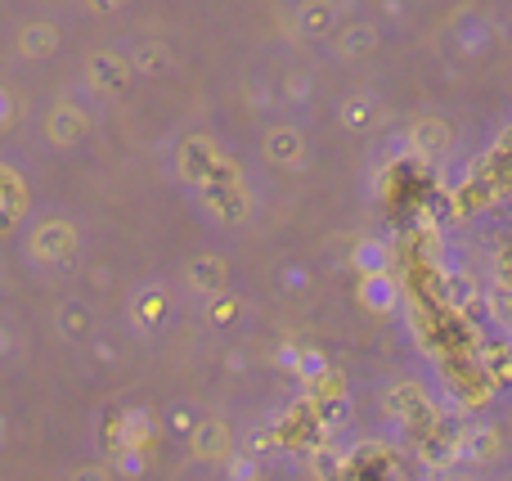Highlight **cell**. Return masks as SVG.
I'll use <instances>...</instances> for the list:
<instances>
[{
    "mask_svg": "<svg viewBox=\"0 0 512 481\" xmlns=\"http://www.w3.org/2000/svg\"><path fill=\"white\" fill-rule=\"evenodd\" d=\"M27 257L41 270H68L77 261V230L63 216H50V221H41L27 234Z\"/></svg>",
    "mask_w": 512,
    "mask_h": 481,
    "instance_id": "obj_1",
    "label": "cell"
},
{
    "mask_svg": "<svg viewBox=\"0 0 512 481\" xmlns=\"http://www.w3.org/2000/svg\"><path fill=\"white\" fill-rule=\"evenodd\" d=\"M221 167H225L221 144H216L212 135H185V140L176 144V176L185 180V185H207Z\"/></svg>",
    "mask_w": 512,
    "mask_h": 481,
    "instance_id": "obj_2",
    "label": "cell"
},
{
    "mask_svg": "<svg viewBox=\"0 0 512 481\" xmlns=\"http://www.w3.org/2000/svg\"><path fill=\"white\" fill-rule=\"evenodd\" d=\"M171 320V297L162 293V284H140L131 297V324L144 333V338H153L158 329H167Z\"/></svg>",
    "mask_w": 512,
    "mask_h": 481,
    "instance_id": "obj_3",
    "label": "cell"
},
{
    "mask_svg": "<svg viewBox=\"0 0 512 481\" xmlns=\"http://www.w3.org/2000/svg\"><path fill=\"white\" fill-rule=\"evenodd\" d=\"M131 72H135L131 59H122V54H113V50H99L86 59V81H90V90H99V95H122Z\"/></svg>",
    "mask_w": 512,
    "mask_h": 481,
    "instance_id": "obj_4",
    "label": "cell"
},
{
    "mask_svg": "<svg viewBox=\"0 0 512 481\" xmlns=\"http://www.w3.org/2000/svg\"><path fill=\"white\" fill-rule=\"evenodd\" d=\"M185 284L198 297H221L225 284H230V261L216 257V252H198V257L185 261Z\"/></svg>",
    "mask_w": 512,
    "mask_h": 481,
    "instance_id": "obj_5",
    "label": "cell"
},
{
    "mask_svg": "<svg viewBox=\"0 0 512 481\" xmlns=\"http://www.w3.org/2000/svg\"><path fill=\"white\" fill-rule=\"evenodd\" d=\"M90 135V117L81 113L77 104H54L50 117H45V140L59 144V149H72Z\"/></svg>",
    "mask_w": 512,
    "mask_h": 481,
    "instance_id": "obj_6",
    "label": "cell"
},
{
    "mask_svg": "<svg viewBox=\"0 0 512 481\" xmlns=\"http://www.w3.org/2000/svg\"><path fill=\"white\" fill-rule=\"evenodd\" d=\"M261 149H265V158H270L274 167L297 171L301 162H306V135H301L297 126H270L265 140H261Z\"/></svg>",
    "mask_w": 512,
    "mask_h": 481,
    "instance_id": "obj_7",
    "label": "cell"
},
{
    "mask_svg": "<svg viewBox=\"0 0 512 481\" xmlns=\"http://www.w3.org/2000/svg\"><path fill=\"white\" fill-rule=\"evenodd\" d=\"M54 324H59L63 342L81 347V342H90V333H95V311H90L81 297H68V302L59 306V315H54Z\"/></svg>",
    "mask_w": 512,
    "mask_h": 481,
    "instance_id": "obj_8",
    "label": "cell"
},
{
    "mask_svg": "<svg viewBox=\"0 0 512 481\" xmlns=\"http://www.w3.org/2000/svg\"><path fill=\"white\" fill-rule=\"evenodd\" d=\"M189 446H194L198 459H207V464H221V459L230 455V428H225L221 419H198V428L189 432Z\"/></svg>",
    "mask_w": 512,
    "mask_h": 481,
    "instance_id": "obj_9",
    "label": "cell"
},
{
    "mask_svg": "<svg viewBox=\"0 0 512 481\" xmlns=\"http://www.w3.org/2000/svg\"><path fill=\"white\" fill-rule=\"evenodd\" d=\"M54 50H59L54 23H32V27H23V36H18V54H23V59H50Z\"/></svg>",
    "mask_w": 512,
    "mask_h": 481,
    "instance_id": "obj_10",
    "label": "cell"
},
{
    "mask_svg": "<svg viewBox=\"0 0 512 481\" xmlns=\"http://www.w3.org/2000/svg\"><path fill=\"white\" fill-rule=\"evenodd\" d=\"M337 50H342V59H364V54H373V50H378V27H369V23L342 27Z\"/></svg>",
    "mask_w": 512,
    "mask_h": 481,
    "instance_id": "obj_11",
    "label": "cell"
},
{
    "mask_svg": "<svg viewBox=\"0 0 512 481\" xmlns=\"http://www.w3.org/2000/svg\"><path fill=\"white\" fill-rule=\"evenodd\" d=\"M414 144H418L423 153H445V149H450V126H445V122H432V117H427V122L414 126Z\"/></svg>",
    "mask_w": 512,
    "mask_h": 481,
    "instance_id": "obj_12",
    "label": "cell"
},
{
    "mask_svg": "<svg viewBox=\"0 0 512 481\" xmlns=\"http://www.w3.org/2000/svg\"><path fill=\"white\" fill-rule=\"evenodd\" d=\"M131 68H140V72H167V68H171L167 45L140 41V45H135V54H131Z\"/></svg>",
    "mask_w": 512,
    "mask_h": 481,
    "instance_id": "obj_13",
    "label": "cell"
},
{
    "mask_svg": "<svg viewBox=\"0 0 512 481\" xmlns=\"http://www.w3.org/2000/svg\"><path fill=\"white\" fill-rule=\"evenodd\" d=\"M328 27H333V5H328V0H310V5L301 9V32L324 36Z\"/></svg>",
    "mask_w": 512,
    "mask_h": 481,
    "instance_id": "obj_14",
    "label": "cell"
},
{
    "mask_svg": "<svg viewBox=\"0 0 512 481\" xmlns=\"http://www.w3.org/2000/svg\"><path fill=\"white\" fill-rule=\"evenodd\" d=\"M167 428H171V437H189V432L198 428V410L194 405H171Z\"/></svg>",
    "mask_w": 512,
    "mask_h": 481,
    "instance_id": "obj_15",
    "label": "cell"
},
{
    "mask_svg": "<svg viewBox=\"0 0 512 481\" xmlns=\"http://www.w3.org/2000/svg\"><path fill=\"white\" fill-rule=\"evenodd\" d=\"M369 113H373V104H369V99L360 95V99H355V104H351V108H346V113H342V122H346V126H355V131H360V126L369 122Z\"/></svg>",
    "mask_w": 512,
    "mask_h": 481,
    "instance_id": "obj_16",
    "label": "cell"
},
{
    "mask_svg": "<svg viewBox=\"0 0 512 481\" xmlns=\"http://www.w3.org/2000/svg\"><path fill=\"white\" fill-rule=\"evenodd\" d=\"M495 275H499V284H508V288H512V243L495 252Z\"/></svg>",
    "mask_w": 512,
    "mask_h": 481,
    "instance_id": "obj_17",
    "label": "cell"
},
{
    "mask_svg": "<svg viewBox=\"0 0 512 481\" xmlns=\"http://www.w3.org/2000/svg\"><path fill=\"white\" fill-rule=\"evenodd\" d=\"M68 481H113V477H108L104 464H86V468H77V473H72Z\"/></svg>",
    "mask_w": 512,
    "mask_h": 481,
    "instance_id": "obj_18",
    "label": "cell"
},
{
    "mask_svg": "<svg viewBox=\"0 0 512 481\" xmlns=\"http://www.w3.org/2000/svg\"><path fill=\"white\" fill-rule=\"evenodd\" d=\"M9 351H14V333L0 324V356H9Z\"/></svg>",
    "mask_w": 512,
    "mask_h": 481,
    "instance_id": "obj_19",
    "label": "cell"
},
{
    "mask_svg": "<svg viewBox=\"0 0 512 481\" xmlns=\"http://www.w3.org/2000/svg\"><path fill=\"white\" fill-rule=\"evenodd\" d=\"M90 5H95V9H104V14H108V9H122L126 0H90Z\"/></svg>",
    "mask_w": 512,
    "mask_h": 481,
    "instance_id": "obj_20",
    "label": "cell"
}]
</instances>
